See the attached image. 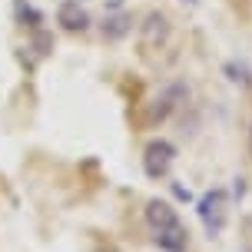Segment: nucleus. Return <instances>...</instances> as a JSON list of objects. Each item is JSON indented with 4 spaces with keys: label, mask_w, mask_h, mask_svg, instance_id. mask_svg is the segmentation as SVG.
<instances>
[{
    "label": "nucleus",
    "mask_w": 252,
    "mask_h": 252,
    "mask_svg": "<svg viewBox=\"0 0 252 252\" xmlns=\"http://www.w3.org/2000/svg\"><path fill=\"white\" fill-rule=\"evenodd\" d=\"M57 24L70 33H83L90 27V13L80 7V0H63L60 10H57Z\"/></svg>",
    "instance_id": "nucleus-3"
},
{
    "label": "nucleus",
    "mask_w": 252,
    "mask_h": 252,
    "mask_svg": "<svg viewBox=\"0 0 252 252\" xmlns=\"http://www.w3.org/2000/svg\"><path fill=\"white\" fill-rule=\"evenodd\" d=\"M189 3H196V0H189Z\"/></svg>",
    "instance_id": "nucleus-11"
},
{
    "label": "nucleus",
    "mask_w": 252,
    "mask_h": 252,
    "mask_svg": "<svg viewBox=\"0 0 252 252\" xmlns=\"http://www.w3.org/2000/svg\"><path fill=\"white\" fill-rule=\"evenodd\" d=\"M143 37H146V43H166V40H169V20H166L159 10L146 13V20H143Z\"/></svg>",
    "instance_id": "nucleus-7"
},
{
    "label": "nucleus",
    "mask_w": 252,
    "mask_h": 252,
    "mask_svg": "<svg viewBox=\"0 0 252 252\" xmlns=\"http://www.w3.org/2000/svg\"><path fill=\"white\" fill-rule=\"evenodd\" d=\"M173 192H176L179 199H186V202H189V189H186V186H179V183H173Z\"/></svg>",
    "instance_id": "nucleus-10"
},
{
    "label": "nucleus",
    "mask_w": 252,
    "mask_h": 252,
    "mask_svg": "<svg viewBox=\"0 0 252 252\" xmlns=\"http://www.w3.org/2000/svg\"><path fill=\"white\" fill-rule=\"evenodd\" d=\"M103 37L106 40H123L129 30H133V17L129 13H110L106 20H103Z\"/></svg>",
    "instance_id": "nucleus-8"
},
{
    "label": "nucleus",
    "mask_w": 252,
    "mask_h": 252,
    "mask_svg": "<svg viewBox=\"0 0 252 252\" xmlns=\"http://www.w3.org/2000/svg\"><path fill=\"white\" fill-rule=\"evenodd\" d=\"M183 96H186V87H183V83H169V87H166L163 93L153 100L150 120H153V123H156V120H166V116H169V113L179 106V100H183Z\"/></svg>",
    "instance_id": "nucleus-4"
},
{
    "label": "nucleus",
    "mask_w": 252,
    "mask_h": 252,
    "mask_svg": "<svg viewBox=\"0 0 252 252\" xmlns=\"http://www.w3.org/2000/svg\"><path fill=\"white\" fill-rule=\"evenodd\" d=\"M17 13H20V20H24V27H37V24H40V13L33 10L30 3H24V0L17 3Z\"/></svg>",
    "instance_id": "nucleus-9"
},
{
    "label": "nucleus",
    "mask_w": 252,
    "mask_h": 252,
    "mask_svg": "<svg viewBox=\"0 0 252 252\" xmlns=\"http://www.w3.org/2000/svg\"><path fill=\"white\" fill-rule=\"evenodd\" d=\"M146 222H150L153 232H159V229L176 226V222H179V213L166 199H150V202H146Z\"/></svg>",
    "instance_id": "nucleus-5"
},
{
    "label": "nucleus",
    "mask_w": 252,
    "mask_h": 252,
    "mask_svg": "<svg viewBox=\"0 0 252 252\" xmlns=\"http://www.w3.org/2000/svg\"><path fill=\"white\" fill-rule=\"evenodd\" d=\"M176 159V146L169 139H150L143 150V169L150 179H163L169 173V166Z\"/></svg>",
    "instance_id": "nucleus-2"
},
{
    "label": "nucleus",
    "mask_w": 252,
    "mask_h": 252,
    "mask_svg": "<svg viewBox=\"0 0 252 252\" xmlns=\"http://www.w3.org/2000/svg\"><path fill=\"white\" fill-rule=\"evenodd\" d=\"M196 213H199V222L206 229V236L213 239L226 229V219H229V196L226 189H209L199 202H196Z\"/></svg>",
    "instance_id": "nucleus-1"
},
{
    "label": "nucleus",
    "mask_w": 252,
    "mask_h": 252,
    "mask_svg": "<svg viewBox=\"0 0 252 252\" xmlns=\"http://www.w3.org/2000/svg\"><path fill=\"white\" fill-rule=\"evenodd\" d=\"M153 242L159 246L163 252H186L189 246V232L183 222H176V226H169V229H159V232H153Z\"/></svg>",
    "instance_id": "nucleus-6"
}]
</instances>
